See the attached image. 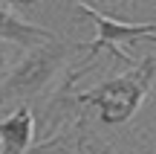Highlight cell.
Segmentation results:
<instances>
[{"instance_id": "obj_1", "label": "cell", "mask_w": 156, "mask_h": 154, "mask_svg": "<svg viewBox=\"0 0 156 154\" xmlns=\"http://www.w3.org/2000/svg\"><path fill=\"white\" fill-rule=\"evenodd\" d=\"M156 81V55L139 58L136 64H130L127 73H119L113 79L101 81V85L90 87V90H75L73 81L61 79L55 90V99L46 105V134L44 140L52 137L64 116H81V108H93L101 125H127L139 108L145 105L147 93L153 90Z\"/></svg>"}, {"instance_id": "obj_2", "label": "cell", "mask_w": 156, "mask_h": 154, "mask_svg": "<svg viewBox=\"0 0 156 154\" xmlns=\"http://www.w3.org/2000/svg\"><path fill=\"white\" fill-rule=\"evenodd\" d=\"M84 44L75 41H46V44L26 50L17 64H12V70L6 73V79L0 81V108L6 105H26L29 99L41 96L52 81H58V76L64 73L69 55L81 52Z\"/></svg>"}, {"instance_id": "obj_3", "label": "cell", "mask_w": 156, "mask_h": 154, "mask_svg": "<svg viewBox=\"0 0 156 154\" xmlns=\"http://www.w3.org/2000/svg\"><path fill=\"white\" fill-rule=\"evenodd\" d=\"M75 12H81L84 17H90L93 26H95V38L90 41V44H84V50H81L84 55L75 61V67L84 70V73L90 70V64H93L101 52H113V55L124 58L127 64H136L124 50H119V44H136V41H142V38H147V44H156V21L153 23L119 21V17H110L101 9L87 6V3H75Z\"/></svg>"}, {"instance_id": "obj_4", "label": "cell", "mask_w": 156, "mask_h": 154, "mask_svg": "<svg viewBox=\"0 0 156 154\" xmlns=\"http://www.w3.org/2000/svg\"><path fill=\"white\" fill-rule=\"evenodd\" d=\"M58 35L46 26H38L32 21H23L17 15V3H0V41L6 44L23 47V50H35V47L55 41Z\"/></svg>"}, {"instance_id": "obj_5", "label": "cell", "mask_w": 156, "mask_h": 154, "mask_svg": "<svg viewBox=\"0 0 156 154\" xmlns=\"http://www.w3.org/2000/svg\"><path fill=\"white\" fill-rule=\"evenodd\" d=\"M35 148V114L29 105H17L0 119V154H29Z\"/></svg>"}, {"instance_id": "obj_6", "label": "cell", "mask_w": 156, "mask_h": 154, "mask_svg": "<svg viewBox=\"0 0 156 154\" xmlns=\"http://www.w3.org/2000/svg\"><path fill=\"white\" fill-rule=\"evenodd\" d=\"M6 64H9V52H6V50H3V47H0V70H3V67H6Z\"/></svg>"}]
</instances>
